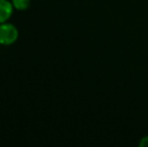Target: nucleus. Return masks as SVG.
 Segmentation results:
<instances>
[{"label": "nucleus", "mask_w": 148, "mask_h": 147, "mask_svg": "<svg viewBox=\"0 0 148 147\" xmlns=\"http://www.w3.org/2000/svg\"><path fill=\"white\" fill-rule=\"evenodd\" d=\"M139 146L148 147V136H144L143 138H141L140 142H139Z\"/></svg>", "instance_id": "4"}, {"label": "nucleus", "mask_w": 148, "mask_h": 147, "mask_svg": "<svg viewBox=\"0 0 148 147\" xmlns=\"http://www.w3.org/2000/svg\"><path fill=\"white\" fill-rule=\"evenodd\" d=\"M14 11L13 4L9 0H0V23L9 20Z\"/></svg>", "instance_id": "2"}, {"label": "nucleus", "mask_w": 148, "mask_h": 147, "mask_svg": "<svg viewBox=\"0 0 148 147\" xmlns=\"http://www.w3.org/2000/svg\"><path fill=\"white\" fill-rule=\"evenodd\" d=\"M14 9L18 11H24L30 6V0H11Z\"/></svg>", "instance_id": "3"}, {"label": "nucleus", "mask_w": 148, "mask_h": 147, "mask_svg": "<svg viewBox=\"0 0 148 147\" xmlns=\"http://www.w3.org/2000/svg\"><path fill=\"white\" fill-rule=\"evenodd\" d=\"M19 32L14 24L9 22L0 23V44L11 45L18 39Z\"/></svg>", "instance_id": "1"}]
</instances>
